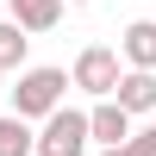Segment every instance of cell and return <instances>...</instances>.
<instances>
[{
  "label": "cell",
  "instance_id": "obj_1",
  "mask_svg": "<svg viewBox=\"0 0 156 156\" xmlns=\"http://www.w3.org/2000/svg\"><path fill=\"white\" fill-rule=\"evenodd\" d=\"M69 69H50V62H37V69H25L19 75V87H12V119H25V125H44L50 112H62V94H69Z\"/></svg>",
  "mask_w": 156,
  "mask_h": 156
},
{
  "label": "cell",
  "instance_id": "obj_2",
  "mask_svg": "<svg viewBox=\"0 0 156 156\" xmlns=\"http://www.w3.org/2000/svg\"><path fill=\"white\" fill-rule=\"evenodd\" d=\"M69 81L81 87V94H94V100H112V94H119V81H125V56H119L112 44H87L81 56H75Z\"/></svg>",
  "mask_w": 156,
  "mask_h": 156
},
{
  "label": "cell",
  "instance_id": "obj_3",
  "mask_svg": "<svg viewBox=\"0 0 156 156\" xmlns=\"http://www.w3.org/2000/svg\"><path fill=\"white\" fill-rule=\"evenodd\" d=\"M87 112H75V106H62V112H50L44 125H37V156H87Z\"/></svg>",
  "mask_w": 156,
  "mask_h": 156
},
{
  "label": "cell",
  "instance_id": "obj_4",
  "mask_svg": "<svg viewBox=\"0 0 156 156\" xmlns=\"http://www.w3.org/2000/svg\"><path fill=\"white\" fill-rule=\"evenodd\" d=\"M131 131H137V125H131V112H125L119 100H94V112H87V137H94L100 150H125Z\"/></svg>",
  "mask_w": 156,
  "mask_h": 156
},
{
  "label": "cell",
  "instance_id": "obj_5",
  "mask_svg": "<svg viewBox=\"0 0 156 156\" xmlns=\"http://www.w3.org/2000/svg\"><path fill=\"white\" fill-rule=\"evenodd\" d=\"M119 56H125V69H144V75H156V19H131V25H125Z\"/></svg>",
  "mask_w": 156,
  "mask_h": 156
},
{
  "label": "cell",
  "instance_id": "obj_6",
  "mask_svg": "<svg viewBox=\"0 0 156 156\" xmlns=\"http://www.w3.org/2000/svg\"><path fill=\"white\" fill-rule=\"evenodd\" d=\"M6 6H12V25L31 37V31H56V25H62V6H69V0H6Z\"/></svg>",
  "mask_w": 156,
  "mask_h": 156
},
{
  "label": "cell",
  "instance_id": "obj_7",
  "mask_svg": "<svg viewBox=\"0 0 156 156\" xmlns=\"http://www.w3.org/2000/svg\"><path fill=\"white\" fill-rule=\"evenodd\" d=\"M119 100L131 119H144V112H156V75H144V69H125V81H119Z\"/></svg>",
  "mask_w": 156,
  "mask_h": 156
},
{
  "label": "cell",
  "instance_id": "obj_8",
  "mask_svg": "<svg viewBox=\"0 0 156 156\" xmlns=\"http://www.w3.org/2000/svg\"><path fill=\"white\" fill-rule=\"evenodd\" d=\"M0 156H37V131L12 112H0Z\"/></svg>",
  "mask_w": 156,
  "mask_h": 156
},
{
  "label": "cell",
  "instance_id": "obj_9",
  "mask_svg": "<svg viewBox=\"0 0 156 156\" xmlns=\"http://www.w3.org/2000/svg\"><path fill=\"white\" fill-rule=\"evenodd\" d=\"M25 44H31V37H25L12 19H0V75H6V69L25 75Z\"/></svg>",
  "mask_w": 156,
  "mask_h": 156
},
{
  "label": "cell",
  "instance_id": "obj_10",
  "mask_svg": "<svg viewBox=\"0 0 156 156\" xmlns=\"http://www.w3.org/2000/svg\"><path fill=\"white\" fill-rule=\"evenodd\" d=\"M125 156H156V125H137L131 144H125Z\"/></svg>",
  "mask_w": 156,
  "mask_h": 156
},
{
  "label": "cell",
  "instance_id": "obj_11",
  "mask_svg": "<svg viewBox=\"0 0 156 156\" xmlns=\"http://www.w3.org/2000/svg\"><path fill=\"white\" fill-rule=\"evenodd\" d=\"M69 6H94V0H69Z\"/></svg>",
  "mask_w": 156,
  "mask_h": 156
},
{
  "label": "cell",
  "instance_id": "obj_12",
  "mask_svg": "<svg viewBox=\"0 0 156 156\" xmlns=\"http://www.w3.org/2000/svg\"><path fill=\"white\" fill-rule=\"evenodd\" d=\"M100 156H125V150H100Z\"/></svg>",
  "mask_w": 156,
  "mask_h": 156
}]
</instances>
